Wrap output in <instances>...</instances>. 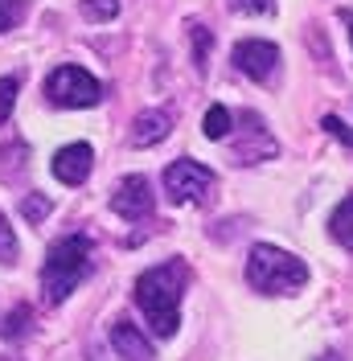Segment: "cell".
<instances>
[{"label":"cell","instance_id":"cell-20","mask_svg":"<svg viewBox=\"0 0 353 361\" xmlns=\"http://www.w3.org/2000/svg\"><path fill=\"white\" fill-rule=\"evenodd\" d=\"M42 214H49V202H45L42 193H33V197H25V218H29V222H37Z\"/></svg>","mask_w":353,"mask_h":361},{"label":"cell","instance_id":"cell-14","mask_svg":"<svg viewBox=\"0 0 353 361\" xmlns=\"http://www.w3.org/2000/svg\"><path fill=\"white\" fill-rule=\"evenodd\" d=\"M17 90H21V78H0V123H8L13 115V103H17Z\"/></svg>","mask_w":353,"mask_h":361},{"label":"cell","instance_id":"cell-4","mask_svg":"<svg viewBox=\"0 0 353 361\" xmlns=\"http://www.w3.org/2000/svg\"><path fill=\"white\" fill-rule=\"evenodd\" d=\"M45 99H49L54 107L83 111V107H95V103L103 99V87H99V78L87 74L83 66H58L45 78Z\"/></svg>","mask_w":353,"mask_h":361},{"label":"cell","instance_id":"cell-3","mask_svg":"<svg viewBox=\"0 0 353 361\" xmlns=\"http://www.w3.org/2000/svg\"><path fill=\"white\" fill-rule=\"evenodd\" d=\"M90 255H95V247L83 234H70V238L49 247V259H45V267H42L45 304H66V295L90 275Z\"/></svg>","mask_w":353,"mask_h":361},{"label":"cell","instance_id":"cell-15","mask_svg":"<svg viewBox=\"0 0 353 361\" xmlns=\"http://www.w3.org/2000/svg\"><path fill=\"white\" fill-rule=\"evenodd\" d=\"M13 259H17V234H13V226L0 209V263H13Z\"/></svg>","mask_w":353,"mask_h":361},{"label":"cell","instance_id":"cell-10","mask_svg":"<svg viewBox=\"0 0 353 361\" xmlns=\"http://www.w3.org/2000/svg\"><path fill=\"white\" fill-rule=\"evenodd\" d=\"M111 345H115L119 357H128V361H156L148 337H144L136 324H128V320H115V324H111Z\"/></svg>","mask_w":353,"mask_h":361},{"label":"cell","instance_id":"cell-21","mask_svg":"<svg viewBox=\"0 0 353 361\" xmlns=\"http://www.w3.org/2000/svg\"><path fill=\"white\" fill-rule=\"evenodd\" d=\"M193 42H198V70H205V49H210V37H205V29L193 25Z\"/></svg>","mask_w":353,"mask_h":361},{"label":"cell","instance_id":"cell-18","mask_svg":"<svg viewBox=\"0 0 353 361\" xmlns=\"http://www.w3.org/2000/svg\"><path fill=\"white\" fill-rule=\"evenodd\" d=\"M325 132H329L333 140H341L345 148H353V132L345 128V123H341V119H337V115H325Z\"/></svg>","mask_w":353,"mask_h":361},{"label":"cell","instance_id":"cell-9","mask_svg":"<svg viewBox=\"0 0 353 361\" xmlns=\"http://www.w3.org/2000/svg\"><path fill=\"white\" fill-rule=\"evenodd\" d=\"M173 135V119H169V111H140L132 119V144L136 148H156V144H164Z\"/></svg>","mask_w":353,"mask_h":361},{"label":"cell","instance_id":"cell-22","mask_svg":"<svg viewBox=\"0 0 353 361\" xmlns=\"http://www.w3.org/2000/svg\"><path fill=\"white\" fill-rule=\"evenodd\" d=\"M345 17V33H349V42H353V13H341Z\"/></svg>","mask_w":353,"mask_h":361},{"label":"cell","instance_id":"cell-11","mask_svg":"<svg viewBox=\"0 0 353 361\" xmlns=\"http://www.w3.org/2000/svg\"><path fill=\"white\" fill-rule=\"evenodd\" d=\"M329 238L337 243V247L353 250V197H345V202L333 209V218H329Z\"/></svg>","mask_w":353,"mask_h":361},{"label":"cell","instance_id":"cell-2","mask_svg":"<svg viewBox=\"0 0 353 361\" xmlns=\"http://www.w3.org/2000/svg\"><path fill=\"white\" fill-rule=\"evenodd\" d=\"M246 283L263 295H292L309 283V263L296 259L292 250L259 243L246 255Z\"/></svg>","mask_w":353,"mask_h":361},{"label":"cell","instance_id":"cell-13","mask_svg":"<svg viewBox=\"0 0 353 361\" xmlns=\"http://www.w3.org/2000/svg\"><path fill=\"white\" fill-rule=\"evenodd\" d=\"M83 17L87 21H115L119 17V0H83Z\"/></svg>","mask_w":353,"mask_h":361},{"label":"cell","instance_id":"cell-6","mask_svg":"<svg viewBox=\"0 0 353 361\" xmlns=\"http://www.w3.org/2000/svg\"><path fill=\"white\" fill-rule=\"evenodd\" d=\"M152 202H156L152 185H148V177H140V173L124 177L115 185V193H111V209H115L119 218H128V222L148 218V214H152Z\"/></svg>","mask_w":353,"mask_h":361},{"label":"cell","instance_id":"cell-1","mask_svg":"<svg viewBox=\"0 0 353 361\" xmlns=\"http://www.w3.org/2000/svg\"><path fill=\"white\" fill-rule=\"evenodd\" d=\"M185 283H189V267L181 259H169V263L144 271L136 279V308L144 312V320H148V329L156 337H173L176 333Z\"/></svg>","mask_w":353,"mask_h":361},{"label":"cell","instance_id":"cell-17","mask_svg":"<svg viewBox=\"0 0 353 361\" xmlns=\"http://www.w3.org/2000/svg\"><path fill=\"white\" fill-rule=\"evenodd\" d=\"M234 13H259V17H271L275 13V0H230Z\"/></svg>","mask_w":353,"mask_h":361},{"label":"cell","instance_id":"cell-7","mask_svg":"<svg viewBox=\"0 0 353 361\" xmlns=\"http://www.w3.org/2000/svg\"><path fill=\"white\" fill-rule=\"evenodd\" d=\"M234 66L243 70L246 78L267 82V78L275 74V66H280V45L259 42V37H246V42L234 45Z\"/></svg>","mask_w":353,"mask_h":361},{"label":"cell","instance_id":"cell-16","mask_svg":"<svg viewBox=\"0 0 353 361\" xmlns=\"http://www.w3.org/2000/svg\"><path fill=\"white\" fill-rule=\"evenodd\" d=\"M25 17V0H0V33H8Z\"/></svg>","mask_w":353,"mask_h":361},{"label":"cell","instance_id":"cell-8","mask_svg":"<svg viewBox=\"0 0 353 361\" xmlns=\"http://www.w3.org/2000/svg\"><path fill=\"white\" fill-rule=\"evenodd\" d=\"M90 164H95V148L90 144H66V148H58L54 160H49L54 177L62 180V185H83L90 177Z\"/></svg>","mask_w":353,"mask_h":361},{"label":"cell","instance_id":"cell-5","mask_svg":"<svg viewBox=\"0 0 353 361\" xmlns=\"http://www.w3.org/2000/svg\"><path fill=\"white\" fill-rule=\"evenodd\" d=\"M214 189V173L198 164V160H176L164 169V193L173 197L176 205H198L205 202V193Z\"/></svg>","mask_w":353,"mask_h":361},{"label":"cell","instance_id":"cell-12","mask_svg":"<svg viewBox=\"0 0 353 361\" xmlns=\"http://www.w3.org/2000/svg\"><path fill=\"white\" fill-rule=\"evenodd\" d=\"M201 132L210 135V140H226V135H230V111H226L222 103H214V107L205 111V119H201Z\"/></svg>","mask_w":353,"mask_h":361},{"label":"cell","instance_id":"cell-19","mask_svg":"<svg viewBox=\"0 0 353 361\" xmlns=\"http://www.w3.org/2000/svg\"><path fill=\"white\" fill-rule=\"evenodd\" d=\"M25 324H29V308H13L8 312V324H4V337H21Z\"/></svg>","mask_w":353,"mask_h":361}]
</instances>
